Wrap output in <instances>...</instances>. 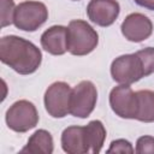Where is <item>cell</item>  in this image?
I'll return each mask as SVG.
<instances>
[{
    "mask_svg": "<svg viewBox=\"0 0 154 154\" xmlns=\"http://www.w3.org/2000/svg\"><path fill=\"white\" fill-rule=\"evenodd\" d=\"M0 60L19 75H31L42 63V52L31 41L17 35L0 38Z\"/></svg>",
    "mask_w": 154,
    "mask_h": 154,
    "instance_id": "6da1fadb",
    "label": "cell"
},
{
    "mask_svg": "<svg viewBox=\"0 0 154 154\" xmlns=\"http://www.w3.org/2000/svg\"><path fill=\"white\" fill-rule=\"evenodd\" d=\"M112 79L119 84H132L154 72V48L146 47L131 54L117 57L111 64Z\"/></svg>",
    "mask_w": 154,
    "mask_h": 154,
    "instance_id": "7a4b0ae2",
    "label": "cell"
},
{
    "mask_svg": "<svg viewBox=\"0 0 154 154\" xmlns=\"http://www.w3.org/2000/svg\"><path fill=\"white\" fill-rule=\"evenodd\" d=\"M99 45L97 31L83 19H72L67 25V52L83 57L91 53Z\"/></svg>",
    "mask_w": 154,
    "mask_h": 154,
    "instance_id": "3957f363",
    "label": "cell"
},
{
    "mask_svg": "<svg viewBox=\"0 0 154 154\" xmlns=\"http://www.w3.org/2000/svg\"><path fill=\"white\" fill-rule=\"evenodd\" d=\"M48 19V10L41 1L26 0L16 6L13 24L22 31L32 32L41 28Z\"/></svg>",
    "mask_w": 154,
    "mask_h": 154,
    "instance_id": "277c9868",
    "label": "cell"
},
{
    "mask_svg": "<svg viewBox=\"0 0 154 154\" xmlns=\"http://www.w3.org/2000/svg\"><path fill=\"white\" fill-rule=\"evenodd\" d=\"M6 125L14 132H26L34 129L38 120V112L36 106L29 100H18L13 102L5 114Z\"/></svg>",
    "mask_w": 154,
    "mask_h": 154,
    "instance_id": "5b68a950",
    "label": "cell"
},
{
    "mask_svg": "<svg viewBox=\"0 0 154 154\" xmlns=\"http://www.w3.org/2000/svg\"><path fill=\"white\" fill-rule=\"evenodd\" d=\"M97 101V89L91 81H81L71 90L70 114L76 118H88Z\"/></svg>",
    "mask_w": 154,
    "mask_h": 154,
    "instance_id": "8992f818",
    "label": "cell"
},
{
    "mask_svg": "<svg viewBox=\"0 0 154 154\" xmlns=\"http://www.w3.org/2000/svg\"><path fill=\"white\" fill-rule=\"evenodd\" d=\"M72 88L63 81L52 83L45 91L43 103L52 118H64L70 114V96Z\"/></svg>",
    "mask_w": 154,
    "mask_h": 154,
    "instance_id": "52a82bcc",
    "label": "cell"
},
{
    "mask_svg": "<svg viewBox=\"0 0 154 154\" xmlns=\"http://www.w3.org/2000/svg\"><path fill=\"white\" fill-rule=\"evenodd\" d=\"M109 106L123 119H135L137 111L136 91L129 84H119L109 91Z\"/></svg>",
    "mask_w": 154,
    "mask_h": 154,
    "instance_id": "ba28073f",
    "label": "cell"
},
{
    "mask_svg": "<svg viewBox=\"0 0 154 154\" xmlns=\"http://www.w3.org/2000/svg\"><path fill=\"white\" fill-rule=\"evenodd\" d=\"M120 31L130 42H143L150 37L153 32V23L143 13L134 12L125 17L120 25Z\"/></svg>",
    "mask_w": 154,
    "mask_h": 154,
    "instance_id": "9c48e42d",
    "label": "cell"
},
{
    "mask_svg": "<svg viewBox=\"0 0 154 154\" xmlns=\"http://www.w3.org/2000/svg\"><path fill=\"white\" fill-rule=\"evenodd\" d=\"M120 13V5L117 0H90L87 5L89 20L99 26L112 25Z\"/></svg>",
    "mask_w": 154,
    "mask_h": 154,
    "instance_id": "30bf717a",
    "label": "cell"
},
{
    "mask_svg": "<svg viewBox=\"0 0 154 154\" xmlns=\"http://www.w3.org/2000/svg\"><path fill=\"white\" fill-rule=\"evenodd\" d=\"M42 48L52 55H63L67 52V26L52 25L40 38Z\"/></svg>",
    "mask_w": 154,
    "mask_h": 154,
    "instance_id": "8fae6325",
    "label": "cell"
},
{
    "mask_svg": "<svg viewBox=\"0 0 154 154\" xmlns=\"http://www.w3.org/2000/svg\"><path fill=\"white\" fill-rule=\"evenodd\" d=\"M61 148L67 154H87V140L84 134V126L71 125L61 132Z\"/></svg>",
    "mask_w": 154,
    "mask_h": 154,
    "instance_id": "7c38bea8",
    "label": "cell"
},
{
    "mask_svg": "<svg viewBox=\"0 0 154 154\" xmlns=\"http://www.w3.org/2000/svg\"><path fill=\"white\" fill-rule=\"evenodd\" d=\"M53 150L54 142L51 132L45 129H38L29 137L25 147H23L20 152L30 154H52Z\"/></svg>",
    "mask_w": 154,
    "mask_h": 154,
    "instance_id": "4fadbf2b",
    "label": "cell"
},
{
    "mask_svg": "<svg viewBox=\"0 0 154 154\" xmlns=\"http://www.w3.org/2000/svg\"><path fill=\"white\" fill-rule=\"evenodd\" d=\"M88 153L99 154L106 140V129L101 120H91L84 125Z\"/></svg>",
    "mask_w": 154,
    "mask_h": 154,
    "instance_id": "5bb4252c",
    "label": "cell"
},
{
    "mask_svg": "<svg viewBox=\"0 0 154 154\" xmlns=\"http://www.w3.org/2000/svg\"><path fill=\"white\" fill-rule=\"evenodd\" d=\"M137 111L135 120L143 123L154 122V91L144 89L136 91Z\"/></svg>",
    "mask_w": 154,
    "mask_h": 154,
    "instance_id": "9a60e30c",
    "label": "cell"
},
{
    "mask_svg": "<svg viewBox=\"0 0 154 154\" xmlns=\"http://www.w3.org/2000/svg\"><path fill=\"white\" fill-rule=\"evenodd\" d=\"M14 10L16 6L13 0H1V28L13 24Z\"/></svg>",
    "mask_w": 154,
    "mask_h": 154,
    "instance_id": "2e32d148",
    "label": "cell"
},
{
    "mask_svg": "<svg viewBox=\"0 0 154 154\" xmlns=\"http://www.w3.org/2000/svg\"><path fill=\"white\" fill-rule=\"evenodd\" d=\"M135 149L131 144V142H129L125 138H118L111 142L109 148L107 149V153H134Z\"/></svg>",
    "mask_w": 154,
    "mask_h": 154,
    "instance_id": "e0dca14e",
    "label": "cell"
},
{
    "mask_svg": "<svg viewBox=\"0 0 154 154\" xmlns=\"http://www.w3.org/2000/svg\"><path fill=\"white\" fill-rule=\"evenodd\" d=\"M135 152L138 154L143 153H154V137L149 135H144L137 138Z\"/></svg>",
    "mask_w": 154,
    "mask_h": 154,
    "instance_id": "ac0fdd59",
    "label": "cell"
},
{
    "mask_svg": "<svg viewBox=\"0 0 154 154\" xmlns=\"http://www.w3.org/2000/svg\"><path fill=\"white\" fill-rule=\"evenodd\" d=\"M138 6L144 7L149 11H154V0H134Z\"/></svg>",
    "mask_w": 154,
    "mask_h": 154,
    "instance_id": "d6986e66",
    "label": "cell"
},
{
    "mask_svg": "<svg viewBox=\"0 0 154 154\" xmlns=\"http://www.w3.org/2000/svg\"><path fill=\"white\" fill-rule=\"evenodd\" d=\"M71 1H79V0H71Z\"/></svg>",
    "mask_w": 154,
    "mask_h": 154,
    "instance_id": "ffe728a7",
    "label": "cell"
}]
</instances>
